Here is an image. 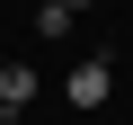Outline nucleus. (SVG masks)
<instances>
[{"label":"nucleus","instance_id":"1","mask_svg":"<svg viewBox=\"0 0 133 125\" xmlns=\"http://www.w3.org/2000/svg\"><path fill=\"white\" fill-rule=\"evenodd\" d=\"M107 89H115L107 62H71V81H62V98H71V107H107Z\"/></svg>","mask_w":133,"mask_h":125},{"label":"nucleus","instance_id":"2","mask_svg":"<svg viewBox=\"0 0 133 125\" xmlns=\"http://www.w3.org/2000/svg\"><path fill=\"white\" fill-rule=\"evenodd\" d=\"M0 98H9V116L36 107V72H27V62H9V72H0Z\"/></svg>","mask_w":133,"mask_h":125},{"label":"nucleus","instance_id":"3","mask_svg":"<svg viewBox=\"0 0 133 125\" xmlns=\"http://www.w3.org/2000/svg\"><path fill=\"white\" fill-rule=\"evenodd\" d=\"M62 9H89V0H62Z\"/></svg>","mask_w":133,"mask_h":125},{"label":"nucleus","instance_id":"4","mask_svg":"<svg viewBox=\"0 0 133 125\" xmlns=\"http://www.w3.org/2000/svg\"><path fill=\"white\" fill-rule=\"evenodd\" d=\"M0 125H9V98H0Z\"/></svg>","mask_w":133,"mask_h":125},{"label":"nucleus","instance_id":"5","mask_svg":"<svg viewBox=\"0 0 133 125\" xmlns=\"http://www.w3.org/2000/svg\"><path fill=\"white\" fill-rule=\"evenodd\" d=\"M0 72H9V54H0Z\"/></svg>","mask_w":133,"mask_h":125}]
</instances>
